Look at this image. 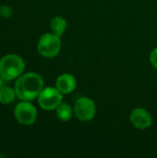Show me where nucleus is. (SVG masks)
Segmentation results:
<instances>
[{
    "label": "nucleus",
    "mask_w": 157,
    "mask_h": 158,
    "mask_svg": "<svg viewBox=\"0 0 157 158\" xmlns=\"http://www.w3.org/2000/svg\"><path fill=\"white\" fill-rule=\"evenodd\" d=\"M67 28H68V22L65 19V18L61 16H56L50 21L51 31L60 37L65 33Z\"/></svg>",
    "instance_id": "obj_10"
},
{
    "label": "nucleus",
    "mask_w": 157,
    "mask_h": 158,
    "mask_svg": "<svg viewBox=\"0 0 157 158\" xmlns=\"http://www.w3.org/2000/svg\"><path fill=\"white\" fill-rule=\"evenodd\" d=\"M74 115L81 122H88L94 118L96 115V105L94 101L87 96L80 97L74 106Z\"/></svg>",
    "instance_id": "obj_6"
},
{
    "label": "nucleus",
    "mask_w": 157,
    "mask_h": 158,
    "mask_svg": "<svg viewBox=\"0 0 157 158\" xmlns=\"http://www.w3.org/2000/svg\"><path fill=\"white\" fill-rule=\"evenodd\" d=\"M24 59L17 54H6L0 58V76L6 81H16L25 69Z\"/></svg>",
    "instance_id": "obj_2"
},
{
    "label": "nucleus",
    "mask_w": 157,
    "mask_h": 158,
    "mask_svg": "<svg viewBox=\"0 0 157 158\" xmlns=\"http://www.w3.org/2000/svg\"><path fill=\"white\" fill-rule=\"evenodd\" d=\"M12 13H13V10L9 6H0V16L3 19L10 18Z\"/></svg>",
    "instance_id": "obj_12"
},
{
    "label": "nucleus",
    "mask_w": 157,
    "mask_h": 158,
    "mask_svg": "<svg viewBox=\"0 0 157 158\" xmlns=\"http://www.w3.org/2000/svg\"><path fill=\"white\" fill-rule=\"evenodd\" d=\"M17 97V94L14 87L4 85L0 89V104L2 105H9L15 101Z\"/></svg>",
    "instance_id": "obj_11"
},
{
    "label": "nucleus",
    "mask_w": 157,
    "mask_h": 158,
    "mask_svg": "<svg viewBox=\"0 0 157 158\" xmlns=\"http://www.w3.org/2000/svg\"><path fill=\"white\" fill-rule=\"evenodd\" d=\"M56 118L62 121V122H68L71 119V118L74 115V109L73 107L65 102H62L56 109Z\"/></svg>",
    "instance_id": "obj_9"
},
{
    "label": "nucleus",
    "mask_w": 157,
    "mask_h": 158,
    "mask_svg": "<svg viewBox=\"0 0 157 158\" xmlns=\"http://www.w3.org/2000/svg\"><path fill=\"white\" fill-rule=\"evenodd\" d=\"M63 95L56 86L43 87L37 97L38 105L45 111H53L63 102Z\"/></svg>",
    "instance_id": "obj_4"
},
{
    "label": "nucleus",
    "mask_w": 157,
    "mask_h": 158,
    "mask_svg": "<svg viewBox=\"0 0 157 158\" xmlns=\"http://www.w3.org/2000/svg\"><path fill=\"white\" fill-rule=\"evenodd\" d=\"M38 117L36 106L29 101H20L14 108V118L18 123L23 126L33 125Z\"/></svg>",
    "instance_id": "obj_5"
},
{
    "label": "nucleus",
    "mask_w": 157,
    "mask_h": 158,
    "mask_svg": "<svg viewBox=\"0 0 157 158\" xmlns=\"http://www.w3.org/2000/svg\"><path fill=\"white\" fill-rule=\"evenodd\" d=\"M5 156L4 155H2V154H0V157H4Z\"/></svg>",
    "instance_id": "obj_15"
},
{
    "label": "nucleus",
    "mask_w": 157,
    "mask_h": 158,
    "mask_svg": "<svg viewBox=\"0 0 157 158\" xmlns=\"http://www.w3.org/2000/svg\"><path fill=\"white\" fill-rule=\"evenodd\" d=\"M76 86L77 81L75 77L69 73H63L56 80V87L64 95L71 94L76 89Z\"/></svg>",
    "instance_id": "obj_8"
},
{
    "label": "nucleus",
    "mask_w": 157,
    "mask_h": 158,
    "mask_svg": "<svg viewBox=\"0 0 157 158\" xmlns=\"http://www.w3.org/2000/svg\"><path fill=\"white\" fill-rule=\"evenodd\" d=\"M149 59H150V62H151L152 66L155 69H157V47L152 50V52H151V54L149 56Z\"/></svg>",
    "instance_id": "obj_13"
},
{
    "label": "nucleus",
    "mask_w": 157,
    "mask_h": 158,
    "mask_svg": "<svg viewBox=\"0 0 157 158\" xmlns=\"http://www.w3.org/2000/svg\"><path fill=\"white\" fill-rule=\"evenodd\" d=\"M4 81H5V80L0 76V89L4 86Z\"/></svg>",
    "instance_id": "obj_14"
},
{
    "label": "nucleus",
    "mask_w": 157,
    "mask_h": 158,
    "mask_svg": "<svg viewBox=\"0 0 157 158\" xmlns=\"http://www.w3.org/2000/svg\"><path fill=\"white\" fill-rule=\"evenodd\" d=\"M60 38V36L52 31L43 33L37 43V51L39 55L44 58L56 57L59 54L62 46Z\"/></svg>",
    "instance_id": "obj_3"
},
{
    "label": "nucleus",
    "mask_w": 157,
    "mask_h": 158,
    "mask_svg": "<svg viewBox=\"0 0 157 158\" xmlns=\"http://www.w3.org/2000/svg\"><path fill=\"white\" fill-rule=\"evenodd\" d=\"M130 120L133 127L142 131L149 129L153 124L152 115L143 107L133 108L130 115Z\"/></svg>",
    "instance_id": "obj_7"
},
{
    "label": "nucleus",
    "mask_w": 157,
    "mask_h": 158,
    "mask_svg": "<svg viewBox=\"0 0 157 158\" xmlns=\"http://www.w3.org/2000/svg\"><path fill=\"white\" fill-rule=\"evenodd\" d=\"M44 87V81L41 74L37 72L22 73L15 81L14 88L17 97L20 101L32 102L37 99Z\"/></svg>",
    "instance_id": "obj_1"
}]
</instances>
